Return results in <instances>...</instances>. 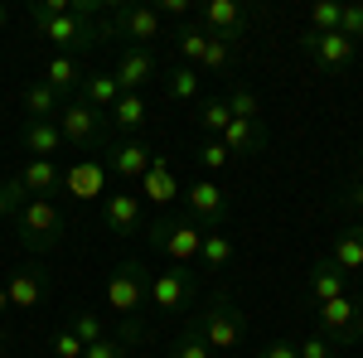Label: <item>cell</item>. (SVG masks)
<instances>
[{
	"label": "cell",
	"mask_w": 363,
	"mask_h": 358,
	"mask_svg": "<svg viewBox=\"0 0 363 358\" xmlns=\"http://www.w3.org/2000/svg\"><path fill=\"white\" fill-rule=\"evenodd\" d=\"M155 15H160V20H184V25H189V15H194V10H189V0H160V5H155Z\"/></svg>",
	"instance_id": "ee69618b"
},
{
	"label": "cell",
	"mask_w": 363,
	"mask_h": 358,
	"mask_svg": "<svg viewBox=\"0 0 363 358\" xmlns=\"http://www.w3.org/2000/svg\"><path fill=\"white\" fill-rule=\"evenodd\" d=\"M160 78H165V92L174 97V102H194L199 97V68H189V63H174V68L160 73Z\"/></svg>",
	"instance_id": "f1b7e54d"
},
{
	"label": "cell",
	"mask_w": 363,
	"mask_h": 358,
	"mask_svg": "<svg viewBox=\"0 0 363 358\" xmlns=\"http://www.w3.org/2000/svg\"><path fill=\"white\" fill-rule=\"evenodd\" d=\"M155 160V145H145V140H116L112 150H107V174L112 179H126V184H140V174L150 169Z\"/></svg>",
	"instance_id": "4fadbf2b"
},
{
	"label": "cell",
	"mask_w": 363,
	"mask_h": 358,
	"mask_svg": "<svg viewBox=\"0 0 363 358\" xmlns=\"http://www.w3.org/2000/svg\"><path fill=\"white\" fill-rule=\"evenodd\" d=\"M179 198H184V218H194L203 233H218L228 223V194L218 179H194L179 189Z\"/></svg>",
	"instance_id": "ba28073f"
},
{
	"label": "cell",
	"mask_w": 363,
	"mask_h": 358,
	"mask_svg": "<svg viewBox=\"0 0 363 358\" xmlns=\"http://www.w3.org/2000/svg\"><path fill=\"white\" fill-rule=\"evenodd\" d=\"M218 140L228 145V155L238 160V155H257L267 145V131H262V121H228V131Z\"/></svg>",
	"instance_id": "cb8c5ba5"
},
{
	"label": "cell",
	"mask_w": 363,
	"mask_h": 358,
	"mask_svg": "<svg viewBox=\"0 0 363 358\" xmlns=\"http://www.w3.org/2000/svg\"><path fill=\"white\" fill-rule=\"evenodd\" d=\"M359 233H363V228H359Z\"/></svg>",
	"instance_id": "c3c4849f"
},
{
	"label": "cell",
	"mask_w": 363,
	"mask_h": 358,
	"mask_svg": "<svg viewBox=\"0 0 363 358\" xmlns=\"http://www.w3.org/2000/svg\"><path fill=\"white\" fill-rule=\"evenodd\" d=\"M228 121H233V111H228L223 97H208V102H199V126H203V131H208L213 140L228 131Z\"/></svg>",
	"instance_id": "1f68e13d"
},
{
	"label": "cell",
	"mask_w": 363,
	"mask_h": 358,
	"mask_svg": "<svg viewBox=\"0 0 363 358\" xmlns=\"http://www.w3.org/2000/svg\"><path fill=\"white\" fill-rule=\"evenodd\" d=\"M107 121H112L116 131H126V136H136L140 126L150 121V107H145V97H140V92H121V97H116V107L107 111Z\"/></svg>",
	"instance_id": "603a6c76"
},
{
	"label": "cell",
	"mask_w": 363,
	"mask_h": 358,
	"mask_svg": "<svg viewBox=\"0 0 363 358\" xmlns=\"http://www.w3.org/2000/svg\"><path fill=\"white\" fill-rule=\"evenodd\" d=\"M140 194H145L150 203H169V198H179V179H174V169H169L165 155H155L150 169L140 174Z\"/></svg>",
	"instance_id": "44dd1931"
},
{
	"label": "cell",
	"mask_w": 363,
	"mask_h": 358,
	"mask_svg": "<svg viewBox=\"0 0 363 358\" xmlns=\"http://www.w3.org/2000/svg\"><path fill=\"white\" fill-rule=\"evenodd\" d=\"M44 83L54 87V92H68V87L83 83V68H78V58L73 54H54L49 58V68H44Z\"/></svg>",
	"instance_id": "83f0119b"
},
{
	"label": "cell",
	"mask_w": 363,
	"mask_h": 358,
	"mask_svg": "<svg viewBox=\"0 0 363 358\" xmlns=\"http://www.w3.org/2000/svg\"><path fill=\"white\" fill-rule=\"evenodd\" d=\"M199 296V281L189 267H169V272H155L150 276V305L160 315H184Z\"/></svg>",
	"instance_id": "9c48e42d"
},
{
	"label": "cell",
	"mask_w": 363,
	"mask_h": 358,
	"mask_svg": "<svg viewBox=\"0 0 363 358\" xmlns=\"http://www.w3.org/2000/svg\"><path fill=\"white\" fill-rule=\"evenodd\" d=\"M257 358H296V344H291V339H272Z\"/></svg>",
	"instance_id": "f6af8a7d"
},
{
	"label": "cell",
	"mask_w": 363,
	"mask_h": 358,
	"mask_svg": "<svg viewBox=\"0 0 363 358\" xmlns=\"http://www.w3.org/2000/svg\"><path fill=\"white\" fill-rule=\"evenodd\" d=\"M174 49H179V58H184L189 68H199V63H203V49H208V34L189 20V25L174 29Z\"/></svg>",
	"instance_id": "f546056e"
},
{
	"label": "cell",
	"mask_w": 363,
	"mask_h": 358,
	"mask_svg": "<svg viewBox=\"0 0 363 358\" xmlns=\"http://www.w3.org/2000/svg\"><path fill=\"white\" fill-rule=\"evenodd\" d=\"M301 54L315 63V68H325V73H339V68H349L354 58H359V44L354 39H344V34H310L306 29V39H301Z\"/></svg>",
	"instance_id": "8fae6325"
},
{
	"label": "cell",
	"mask_w": 363,
	"mask_h": 358,
	"mask_svg": "<svg viewBox=\"0 0 363 358\" xmlns=\"http://www.w3.org/2000/svg\"><path fill=\"white\" fill-rule=\"evenodd\" d=\"M339 208L363 213V179H349V184H344V194H339Z\"/></svg>",
	"instance_id": "7bdbcfd3"
},
{
	"label": "cell",
	"mask_w": 363,
	"mask_h": 358,
	"mask_svg": "<svg viewBox=\"0 0 363 358\" xmlns=\"http://www.w3.org/2000/svg\"><path fill=\"white\" fill-rule=\"evenodd\" d=\"M315 320H320V334L335 349H349L363 339V296H339V301L315 305Z\"/></svg>",
	"instance_id": "52a82bcc"
},
{
	"label": "cell",
	"mask_w": 363,
	"mask_h": 358,
	"mask_svg": "<svg viewBox=\"0 0 363 358\" xmlns=\"http://www.w3.org/2000/svg\"><path fill=\"white\" fill-rule=\"evenodd\" d=\"M49 349H54V358H83V344H78V334L68 330V325L49 339Z\"/></svg>",
	"instance_id": "60d3db41"
},
{
	"label": "cell",
	"mask_w": 363,
	"mask_h": 358,
	"mask_svg": "<svg viewBox=\"0 0 363 358\" xmlns=\"http://www.w3.org/2000/svg\"><path fill=\"white\" fill-rule=\"evenodd\" d=\"M194 330L203 334V344L213 349V354H233V349H242V334H247V320H242V310H238V301L228 296V291H218L213 301H208V310L194 320Z\"/></svg>",
	"instance_id": "3957f363"
},
{
	"label": "cell",
	"mask_w": 363,
	"mask_h": 358,
	"mask_svg": "<svg viewBox=\"0 0 363 358\" xmlns=\"http://www.w3.org/2000/svg\"><path fill=\"white\" fill-rule=\"evenodd\" d=\"M63 184L73 189V198H107V184H112V174H107V160H83L78 169H68L63 174Z\"/></svg>",
	"instance_id": "e0dca14e"
},
{
	"label": "cell",
	"mask_w": 363,
	"mask_h": 358,
	"mask_svg": "<svg viewBox=\"0 0 363 358\" xmlns=\"http://www.w3.org/2000/svg\"><path fill=\"white\" fill-rule=\"evenodd\" d=\"M78 97H83L92 111H107L116 107V97H121V87H116V78L112 73H83V83H78Z\"/></svg>",
	"instance_id": "7402d4cb"
},
{
	"label": "cell",
	"mask_w": 363,
	"mask_h": 358,
	"mask_svg": "<svg viewBox=\"0 0 363 358\" xmlns=\"http://www.w3.org/2000/svg\"><path fill=\"white\" fill-rule=\"evenodd\" d=\"M15 179L25 184L29 198H54V194L63 189V169H58V160H29Z\"/></svg>",
	"instance_id": "ac0fdd59"
},
{
	"label": "cell",
	"mask_w": 363,
	"mask_h": 358,
	"mask_svg": "<svg viewBox=\"0 0 363 358\" xmlns=\"http://www.w3.org/2000/svg\"><path fill=\"white\" fill-rule=\"evenodd\" d=\"M339 34L363 44V5H339Z\"/></svg>",
	"instance_id": "f35d334b"
},
{
	"label": "cell",
	"mask_w": 363,
	"mask_h": 358,
	"mask_svg": "<svg viewBox=\"0 0 363 358\" xmlns=\"http://www.w3.org/2000/svg\"><path fill=\"white\" fill-rule=\"evenodd\" d=\"M5 310H10V296H5V286H0V315H5Z\"/></svg>",
	"instance_id": "bcb514c9"
},
{
	"label": "cell",
	"mask_w": 363,
	"mask_h": 358,
	"mask_svg": "<svg viewBox=\"0 0 363 358\" xmlns=\"http://www.w3.org/2000/svg\"><path fill=\"white\" fill-rule=\"evenodd\" d=\"M34 29H39V39H49L58 54H87L97 39H112V20L107 25H92L83 15H29Z\"/></svg>",
	"instance_id": "7a4b0ae2"
},
{
	"label": "cell",
	"mask_w": 363,
	"mask_h": 358,
	"mask_svg": "<svg viewBox=\"0 0 363 358\" xmlns=\"http://www.w3.org/2000/svg\"><path fill=\"white\" fill-rule=\"evenodd\" d=\"M339 296H349V276L339 272L330 257H325V262H315V272H310V305L339 301Z\"/></svg>",
	"instance_id": "d6986e66"
},
{
	"label": "cell",
	"mask_w": 363,
	"mask_h": 358,
	"mask_svg": "<svg viewBox=\"0 0 363 358\" xmlns=\"http://www.w3.org/2000/svg\"><path fill=\"white\" fill-rule=\"evenodd\" d=\"M25 111H29V121H54L63 111V92H54L49 83H34L25 92Z\"/></svg>",
	"instance_id": "484cf974"
},
{
	"label": "cell",
	"mask_w": 363,
	"mask_h": 358,
	"mask_svg": "<svg viewBox=\"0 0 363 358\" xmlns=\"http://www.w3.org/2000/svg\"><path fill=\"white\" fill-rule=\"evenodd\" d=\"M83 358H126V339L121 334H107L102 344H87Z\"/></svg>",
	"instance_id": "b9f144b4"
},
{
	"label": "cell",
	"mask_w": 363,
	"mask_h": 358,
	"mask_svg": "<svg viewBox=\"0 0 363 358\" xmlns=\"http://www.w3.org/2000/svg\"><path fill=\"white\" fill-rule=\"evenodd\" d=\"M107 305H112L121 320H136L140 310L150 305V272H145V262H121L107 281Z\"/></svg>",
	"instance_id": "5b68a950"
},
{
	"label": "cell",
	"mask_w": 363,
	"mask_h": 358,
	"mask_svg": "<svg viewBox=\"0 0 363 358\" xmlns=\"http://www.w3.org/2000/svg\"><path fill=\"white\" fill-rule=\"evenodd\" d=\"M20 140H25L29 160H54L58 150H63V131H58L54 121H25Z\"/></svg>",
	"instance_id": "ffe728a7"
},
{
	"label": "cell",
	"mask_w": 363,
	"mask_h": 358,
	"mask_svg": "<svg viewBox=\"0 0 363 358\" xmlns=\"http://www.w3.org/2000/svg\"><path fill=\"white\" fill-rule=\"evenodd\" d=\"M5 20H10V10H5V5H0V25H5Z\"/></svg>",
	"instance_id": "7dc6e473"
},
{
	"label": "cell",
	"mask_w": 363,
	"mask_h": 358,
	"mask_svg": "<svg viewBox=\"0 0 363 358\" xmlns=\"http://www.w3.org/2000/svg\"><path fill=\"white\" fill-rule=\"evenodd\" d=\"M233 54H238V44L233 39H218V34H208V49H203V73H223L228 63H233Z\"/></svg>",
	"instance_id": "836d02e7"
},
{
	"label": "cell",
	"mask_w": 363,
	"mask_h": 358,
	"mask_svg": "<svg viewBox=\"0 0 363 358\" xmlns=\"http://www.w3.org/2000/svg\"><path fill=\"white\" fill-rule=\"evenodd\" d=\"M310 34H335L339 29V5L335 0H320V5H310Z\"/></svg>",
	"instance_id": "d590c367"
},
{
	"label": "cell",
	"mask_w": 363,
	"mask_h": 358,
	"mask_svg": "<svg viewBox=\"0 0 363 358\" xmlns=\"http://www.w3.org/2000/svg\"><path fill=\"white\" fill-rule=\"evenodd\" d=\"M339 349L325 339V334H306L301 344H296V358H335Z\"/></svg>",
	"instance_id": "ab89813d"
},
{
	"label": "cell",
	"mask_w": 363,
	"mask_h": 358,
	"mask_svg": "<svg viewBox=\"0 0 363 358\" xmlns=\"http://www.w3.org/2000/svg\"><path fill=\"white\" fill-rule=\"evenodd\" d=\"M199 165L208 169V174H218V169L233 165V155H228V145H223V140H213V136H208L203 145H199Z\"/></svg>",
	"instance_id": "8d00e7d4"
},
{
	"label": "cell",
	"mask_w": 363,
	"mask_h": 358,
	"mask_svg": "<svg viewBox=\"0 0 363 358\" xmlns=\"http://www.w3.org/2000/svg\"><path fill=\"white\" fill-rule=\"evenodd\" d=\"M112 34H116V39H126L131 49H150V44L165 34V20L155 15V5H116Z\"/></svg>",
	"instance_id": "30bf717a"
},
{
	"label": "cell",
	"mask_w": 363,
	"mask_h": 358,
	"mask_svg": "<svg viewBox=\"0 0 363 358\" xmlns=\"http://www.w3.org/2000/svg\"><path fill=\"white\" fill-rule=\"evenodd\" d=\"M54 126L63 131V145H78V150H97L107 131H112V121L102 116V111H92L83 97H73V102H63V111L54 116Z\"/></svg>",
	"instance_id": "8992f818"
},
{
	"label": "cell",
	"mask_w": 363,
	"mask_h": 358,
	"mask_svg": "<svg viewBox=\"0 0 363 358\" xmlns=\"http://www.w3.org/2000/svg\"><path fill=\"white\" fill-rule=\"evenodd\" d=\"M145 242L165 257L169 267H194L199 262V242H203V228L194 218H155L145 228Z\"/></svg>",
	"instance_id": "277c9868"
},
{
	"label": "cell",
	"mask_w": 363,
	"mask_h": 358,
	"mask_svg": "<svg viewBox=\"0 0 363 358\" xmlns=\"http://www.w3.org/2000/svg\"><path fill=\"white\" fill-rule=\"evenodd\" d=\"M25 203H29V194H25L20 179H5V184H0V218H15Z\"/></svg>",
	"instance_id": "74e56055"
},
{
	"label": "cell",
	"mask_w": 363,
	"mask_h": 358,
	"mask_svg": "<svg viewBox=\"0 0 363 358\" xmlns=\"http://www.w3.org/2000/svg\"><path fill=\"white\" fill-rule=\"evenodd\" d=\"M5 296H10V310H39L44 296H49V276H44V267H39V262H25L20 272H10Z\"/></svg>",
	"instance_id": "9a60e30c"
},
{
	"label": "cell",
	"mask_w": 363,
	"mask_h": 358,
	"mask_svg": "<svg viewBox=\"0 0 363 358\" xmlns=\"http://www.w3.org/2000/svg\"><path fill=\"white\" fill-rule=\"evenodd\" d=\"M102 223L112 228L116 237H131V233H140V223H145V203H140V194L112 189L107 198H102Z\"/></svg>",
	"instance_id": "5bb4252c"
},
{
	"label": "cell",
	"mask_w": 363,
	"mask_h": 358,
	"mask_svg": "<svg viewBox=\"0 0 363 358\" xmlns=\"http://www.w3.org/2000/svg\"><path fill=\"white\" fill-rule=\"evenodd\" d=\"M15 237L29 257H49L63 242V213L54 198H29L25 208L15 213Z\"/></svg>",
	"instance_id": "6da1fadb"
},
{
	"label": "cell",
	"mask_w": 363,
	"mask_h": 358,
	"mask_svg": "<svg viewBox=\"0 0 363 358\" xmlns=\"http://www.w3.org/2000/svg\"><path fill=\"white\" fill-rule=\"evenodd\" d=\"M199 262L208 267V272H223L228 262H233V233H203V242H199Z\"/></svg>",
	"instance_id": "4316f807"
},
{
	"label": "cell",
	"mask_w": 363,
	"mask_h": 358,
	"mask_svg": "<svg viewBox=\"0 0 363 358\" xmlns=\"http://www.w3.org/2000/svg\"><path fill=\"white\" fill-rule=\"evenodd\" d=\"M160 73H165V68H160L155 49H126L112 78H116V87H121V92H140V87L150 83V78H160Z\"/></svg>",
	"instance_id": "2e32d148"
},
{
	"label": "cell",
	"mask_w": 363,
	"mask_h": 358,
	"mask_svg": "<svg viewBox=\"0 0 363 358\" xmlns=\"http://www.w3.org/2000/svg\"><path fill=\"white\" fill-rule=\"evenodd\" d=\"M194 25L203 34H218V39H242L247 34V5L242 0H208L203 10H194Z\"/></svg>",
	"instance_id": "7c38bea8"
},
{
	"label": "cell",
	"mask_w": 363,
	"mask_h": 358,
	"mask_svg": "<svg viewBox=\"0 0 363 358\" xmlns=\"http://www.w3.org/2000/svg\"><path fill=\"white\" fill-rule=\"evenodd\" d=\"M223 102H228V111H233V121H262V97H257L252 87L233 83V92H228Z\"/></svg>",
	"instance_id": "4dcf8cb0"
},
{
	"label": "cell",
	"mask_w": 363,
	"mask_h": 358,
	"mask_svg": "<svg viewBox=\"0 0 363 358\" xmlns=\"http://www.w3.org/2000/svg\"><path fill=\"white\" fill-rule=\"evenodd\" d=\"M169 358H213V349H208V344H203V334H199L194 325H189V330H184L179 339H174Z\"/></svg>",
	"instance_id": "e575fe53"
},
{
	"label": "cell",
	"mask_w": 363,
	"mask_h": 358,
	"mask_svg": "<svg viewBox=\"0 0 363 358\" xmlns=\"http://www.w3.org/2000/svg\"><path fill=\"white\" fill-rule=\"evenodd\" d=\"M68 330L78 334V344H102V339H107V320H102V315H92V310H78V315H73V320H68Z\"/></svg>",
	"instance_id": "d6a6232c"
},
{
	"label": "cell",
	"mask_w": 363,
	"mask_h": 358,
	"mask_svg": "<svg viewBox=\"0 0 363 358\" xmlns=\"http://www.w3.org/2000/svg\"><path fill=\"white\" fill-rule=\"evenodd\" d=\"M330 262H335L339 272H363V233L359 228H349V233H339L335 247H330Z\"/></svg>",
	"instance_id": "d4e9b609"
}]
</instances>
